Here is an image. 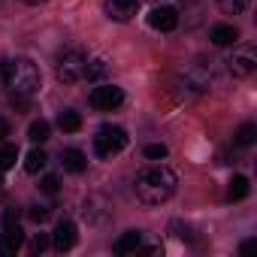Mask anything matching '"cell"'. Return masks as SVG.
<instances>
[{
    "label": "cell",
    "instance_id": "1",
    "mask_svg": "<svg viewBox=\"0 0 257 257\" xmlns=\"http://www.w3.org/2000/svg\"><path fill=\"white\" fill-rule=\"evenodd\" d=\"M176 185H179L176 173H173L170 167H164V164H155V167H146V170L137 176L134 191H137L140 203H146V206H161V203H167V200L176 194Z\"/></svg>",
    "mask_w": 257,
    "mask_h": 257
},
{
    "label": "cell",
    "instance_id": "2",
    "mask_svg": "<svg viewBox=\"0 0 257 257\" xmlns=\"http://www.w3.org/2000/svg\"><path fill=\"white\" fill-rule=\"evenodd\" d=\"M4 82L13 97H34L40 91V70L28 58H16L4 64Z\"/></svg>",
    "mask_w": 257,
    "mask_h": 257
},
{
    "label": "cell",
    "instance_id": "3",
    "mask_svg": "<svg viewBox=\"0 0 257 257\" xmlns=\"http://www.w3.org/2000/svg\"><path fill=\"white\" fill-rule=\"evenodd\" d=\"M85 64H88V55H85L82 49H76V46L64 49V52L58 55V67H55L58 82H64V85H76L79 79H85Z\"/></svg>",
    "mask_w": 257,
    "mask_h": 257
},
{
    "label": "cell",
    "instance_id": "4",
    "mask_svg": "<svg viewBox=\"0 0 257 257\" xmlns=\"http://www.w3.org/2000/svg\"><path fill=\"white\" fill-rule=\"evenodd\" d=\"M209 85H212V76H209V73H203L200 67L182 70V73L176 76V82H173V88H176V94H179L182 100H194V97H203V94L209 91Z\"/></svg>",
    "mask_w": 257,
    "mask_h": 257
},
{
    "label": "cell",
    "instance_id": "5",
    "mask_svg": "<svg viewBox=\"0 0 257 257\" xmlns=\"http://www.w3.org/2000/svg\"><path fill=\"white\" fill-rule=\"evenodd\" d=\"M124 146H127V134L124 127H115V124H103L94 137V152L100 158H115L118 152H124Z\"/></svg>",
    "mask_w": 257,
    "mask_h": 257
},
{
    "label": "cell",
    "instance_id": "6",
    "mask_svg": "<svg viewBox=\"0 0 257 257\" xmlns=\"http://www.w3.org/2000/svg\"><path fill=\"white\" fill-rule=\"evenodd\" d=\"M25 245V230L19 227V209L10 206L4 212V233H0V254H16Z\"/></svg>",
    "mask_w": 257,
    "mask_h": 257
},
{
    "label": "cell",
    "instance_id": "7",
    "mask_svg": "<svg viewBox=\"0 0 257 257\" xmlns=\"http://www.w3.org/2000/svg\"><path fill=\"white\" fill-rule=\"evenodd\" d=\"M88 103L94 109H100V112H112V109H118L124 103V91L118 85H100V88H94L88 94Z\"/></svg>",
    "mask_w": 257,
    "mask_h": 257
},
{
    "label": "cell",
    "instance_id": "8",
    "mask_svg": "<svg viewBox=\"0 0 257 257\" xmlns=\"http://www.w3.org/2000/svg\"><path fill=\"white\" fill-rule=\"evenodd\" d=\"M227 70H230L233 79H248V76L257 70V55H254V49H239V52H233V55L227 58Z\"/></svg>",
    "mask_w": 257,
    "mask_h": 257
},
{
    "label": "cell",
    "instance_id": "9",
    "mask_svg": "<svg viewBox=\"0 0 257 257\" xmlns=\"http://www.w3.org/2000/svg\"><path fill=\"white\" fill-rule=\"evenodd\" d=\"M149 25H152L155 31L170 34V31L179 28V13H176L173 7H155V10L149 13Z\"/></svg>",
    "mask_w": 257,
    "mask_h": 257
},
{
    "label": "cell",
    "instance_id": "10",
    "mask_svg": "<svg viewBox=\"0 0 257 257\" xmlns=\"http://www.w3.org/2000/svg\"><path fill=\"white\" fill-rule=\"evenodd\" d=\"M140 13V0H106V16L112 22H131Z\"/></svg>",
    "mask_w": 257,
    "mask_h": 257
},
{
    "label": "cell",
    "instance_id": "11",
    "mask_svg": "<svg viewBox=\"0 0 257 257\" xmlns=\"http://www.w3.org/2000/svg\"><path fill=\"white\" fill-rule=\"evenodd\" d=\"M76 224L73 221H58V227H55V233H52V245L58 248V251H70L73 245H76Z\"/></svg>",
    "mask_w": 257,
    "mask_h": 257
},
{
    "label": "cell",
    "instance_id": "12",
    "mask_svg": "<svg viewBox=\"0 0 257 257\" xmlns=\"http://www.w3.org/2000/svg\"><path fill=\"white\" fill-rule=\"evenodd\" d=\"M143 239H146L143 230H127V233L115 242V254H137V251L143 248Z\"/></svg>",
    "mask_w": 257,
    "mask_h": 257
},
{
    "label": "cell",
    "instance_id": "13",
    "mask_svg": "<svg viewBox=\"0 0 257 257\" xmlns=\"http://www.w3.org/2000/svg\"><path fill=\"white\" fill-rule=\"evenodd\" d=\"M209 40H212L215 46H236L239 31H236L233 25H215V28H212V34H209Z\"/></svg>",
    "mask_w": 257,
    "mask_h": 257
},
{
    "label": "cell",
    "instance_id": "14",
    "mask_svg": "<svg viewBox=\"0 0 257 257\" xmlns=\"http://www.w3.org/2000/svg\"><path fill=\"white\" fill-rule=\"evenodd\" d=\"M61 167H64V173H82L88 167V161L79 149H67V152H61Z\"/></svg>",
    "mask_w": 257,
    "mask_h": 257
},
{
    "label": "cell",
    "instance_id": "15",
    "mask_svg": "<svg viewBox=\"0 0 257 257\" xmlns=\"http://www.w3.org/2000/svg\"><path fill=\"white\" fill-rule=\"evenodd\" d=\"M248 191H251L248 179H245V176H233V179H230V188H227V200H230V203H239V200L248 197Z\"/></svg>",
    "mask_w": 257,
    "mask_h": 257
},
{
    "label": "cell",
    "instance_id": "16",
    "mask_svg": "<svg viewBox=\"0 0 257 257\" xmlns=\"http://www.w3.org/2000/svg\"><path fill=\"white\" fill-rule=\"evenodd\" d=\"M58 127H61L64 134H76L79 127H82V115L73 112V109H64V112L58 115Z\"/></svg>",
    "mask_w": 257,
    "mask_h": 257
},
{
    "label": "cell",
    "instance_id": "17",
    "mask_svg": "<svg viewBox=\"0 0 257 257\" xmlns=\"http://www.w3.org/2000/svg\"><path fill=\"white\" fill-rule=\"evenodd\" d=\"M49 134H52V127H49V121H34L31 127H28V140L34 143V146H40V143H46L49 140Z\"/></svg>",
    "mask_w": 257,
    "mask_h": 257
},
{
    "label": "cell",
    "instance_id": "18",
    "mask_svg": "<svg viewBox=\"0 0 257 257\" xmlns=\"http://www.w3.org/2000/svg\"><path fill=\"white\" fill-rule=\"evenodd\" d=\"M106 73H109V64H106L103 58H94V61L85 64V79H88V82H100Z\"/></svg>",
    "mask_w": 257,
    "mask_h": 257
},
{
    "label": "cell",
    "instance_id": "19",
    "mask_svg": "<svg viewBox=\"0 0 257 257\" xmlns=\"http://www.w3.org/2000/svg\"><path fill=\"white\" fill-rule=\"evenodd\" d=\"M46 164H49V155H46L43 149H34V152L28 155V161H25V170H28L31 176H37L40 170H46Z\"/></svg>",
    "mask_w": 257,
    "mask_h": 257
},
{
    "label": "cell",
    "instance_id": "20",
    "mask_svg": "<svg viewBox=\"0 0 257 257\" xmlns=\"http://www.w3.org/2000/svg\"><path fill=\"white\" fill-rule=\"evenodd\" d=\"M254 140H257V127H254V124H242L239 131H236V137H233V143L242 146V149L254 146Z\"/></svg>",
    "mask_w": 257,
    "mask_h": 257
},
{
    "label": "cell",
    "instance_id": "21",
    "mask_svg": "<svg viewBox=\"0 0 257 257\" xmlns=\"http://www.w3.org/2000/svg\"><path fill=\"white\" fill-rule=\"evenodd\" d=\"M218 7H221V13H227V16H239V13L248 10V0H218Z\"/></svg>",
    "mask_w": 257,
    "mask_h": 257
},
{
    "label": "cell",
    "instance_id": "22",
    "mask_svg": "<svg viewBox=\"0 0 257 257\" xmlns=\"http://www.w3.org/2000/svg\"><path fill=\"white\" fill-rule=\"evenodd\" d=\"M16 158H19V149H16V146H7L4 152H0V167H4V173H7L10 167H16Z\"/></svg>",
    "mask_w": 257,
    "mask_h": 257
},
{
    "label": "cell",
    "instance_id": "23",
    "mask_svg": "<svg viewBox=\"0 0 257 257\" xmlns=\"http://www.w3.org/2000/svg\"><path fill=\"white\" fill-rule=\"evenodd\" d=\"M146 158H149V161H164V158H167V146H164V143L146 146Z\"/></svg>",
    "mask_w": 257,
    "mask_h": 257
},
{
    "label": "cell",
    "instance_id": "24",
    "mask_svg": "<svg viewBox=\"0 0 257 257\" xmlns=\"http://www.w3.org/2000/svg\"><path fill=\"white\" fill-rule=\"evenodd\" d=\"M40 191H43V194H49V197H55V194L61 191V182H58V176H46V179L40 182Z\"/></svg>",
    "mask_w": 257,
    "mask_h": 257
},
{
    "label": "cell",
    "instance_id": "25",
    "mask_svg": "<svg viewBox=\"0 0 257 257\" xmlns=\"http://www.w3.org/2000/svg\"><path fill=\"white\" fill-rule=\"evenodd\" d=\"M28 218H31L34 224H43V221L49 218V209H46V206H31V209H28Z\"/></svg>",
    "mask_w": 257,
    "mask_h": 257
},
{
    "label": "cell",
    "instance_id": "26",
    "mask_svg": "<svg viewBox=\"0 0 257 257\" xmlns=\"http://www.w3.org/2000/svg\"><path fill=\"white\" fill-rule=\"evenodd\" d=\"M46 248H49V236H46V233H37L34 242H31V251H34V254H43Z\"/></svg>",
    "mask_w": 257,
    "mask_h": 257
},
{
    "label": "cell",
    "instance_id": "27",
    "mask_svg": "<svg viewBox=\"0 0 257 257\" xmlns=\"http://www.w3.org/2000/svg\"><path fill=\"white\" fill-rule=\"evenodd\" d=\"M10 137V124H7V118H0V143H4Z\"/></svg>",
    "mask_w": 257,
    "mask_h": 257
},
{
    "label": "cell",
    "instance_id": "28",
    "mask_svg": "<svg viewBox=\"0 0 257 257\" xmlns=\"http://www.w3.org/2000/svg\"><path fill=\"white\" fill-rule=\"evenodd\" d=\"M25 4H31V7H40V4H46V0H25Z\"/></svg>",
    "mask_w": 257,
    "mask_h": 257
},
{
    "label": "cell",
    "instance_id": "29",
    "mask_svg": "<svg viewBox=\"0 0 257 257\" xmlns=\"http://www.w3.org/2000/svg\"><path fill=\"white\" fill-rule=\"evenodd\" d=\"M0 185H4V167H0Z\"/></svg>",
    "mask_w": 257,
    "mask_h": 257
}]
</instances>
